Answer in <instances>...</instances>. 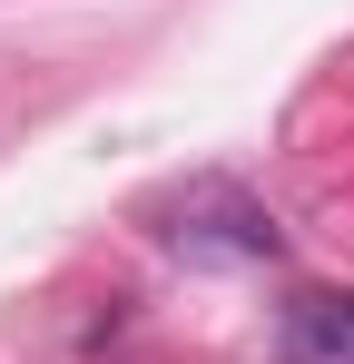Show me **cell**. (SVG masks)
Instances as JSON below:
<instances>
[{
	"label": "cell",
	"instance_id": "obj_1",
	"mask_svg": "<svg viewBox=\"0 0 354 364\" xmlns=\"http://www.w3.org/2000/svg\"><path fill=\"white\" fill-rule=\"evenodd\" d=\"M158 237H168L177 256H197V266H266V256H286V227L236 178H187L168 207H158Z\"/></svg>",
	"mask_w": 354,
	"mask_h": 364
}]
</instances>
